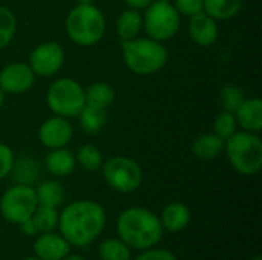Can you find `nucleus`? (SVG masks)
Returning <instances> with one entry per match:
<instances>
[{
	"mask_svg": "<svg viewBox=\"0 0 262 260\" xmlns=\"http://www.w3.org/2000/svg\"><path fill=\"white\" fill-rule=\"evenodd\" d=\"M106 211L95 201H75L58 215L60 234L71 247L84 248L91 245L106 227Z\"/></svg>",
	"mask_w": 262,
	"mask_h": 260,
	"instance_id": "nucleus-1",
	"label": "nucleus"
},
{
	"mask_svg": "<svg viewBox=\"0 0 262 260\" xmlns=\"http://www.w3.org/2000/svg\"><path fill=\"white\" fill-rule=\"evenodd\" d=\"M160 218L147 208L130 207L120 213L117 221L118 238L130 248L144 251L154 248L163 238Z\"/></svg>",
	"mask_w": 262,
	"mask_h": 260,
	"instance_id": "nucleus-2",
	"label": "nucleus"
},
{
	"mask_svg": "<svg viewBox=\"0 0 262 260\" xmlns=\"http://www.w3.org/2000/svg\"><path fill=\"white\" fill-rule=\"evenodd\" d=\"M66 34L78 46H94L104 37L106 18L92 3H78L66 17Z\"/></svg>",
	"mask_w": 262,
	"mask_h": 260,
	"instance_id": "nucleus-3",
	"label": "nucleus"
},
{
	"mask_svg": "<svg viewBox=\"0 0 262 260\" xmlns=\"http://www.w3.org/2000/svg\"><path fill=\"white\" fill-rule=\"evenodd\" d=\"M121 52L126 66L138 75H152L161 70L169 58L161 41L152 38H132L121 41Z\"/></svg>",
	"mask_w": 262,
	"mask_h": 260,
	"instance_id": "nucleus-4",
	"label": "nucleus"
},
{
	"mask_svg": "<svg viewBox=\"0 0 262 260\" xmlns=\"http://www.w3.org/2000/svg\"><path fill=\"white\" fill-rule=\"evenodd\" d=\"M232 167L244 175L252 176L262 169V141L258 133L236 132L224 144Z\"/></svg>",
	"mask_w": 262,
	"mask_h": 260,
	"instance_id": "nucleus-5",
	"label": "nucleus"
},
{
	"mask_svg": "<svg viewBox=\"0 0 262 260\" xmlns=\"http://www.w3.org/2000/svg\"><path fill=\"white\" fill-rule=\"evenodd\" d=\"M46 103L54 115L68 120L75 118L86 106L84 89L72 78H58L49 86L46 92Z\"/></svg>",
	"mask_w": 262,
	"mask_h": 260,
	"instance_id": "nucleus-6",
	"label": "nucleus"
},
{
	"mask_svg": "<svg viewBox=\"0 0 262 260\" xmlns=\"http://www.w3.org/2000/svg\"><path fill=\"white\" fill-rule=\"evenodd\" d=\"M181 15L172 5V2L154 0L143 15V28L149 38L157 41L170 40L180 29Z\"/></svg>",
	"mask_w": 262,
	"mask_h": 260,
	"instance_id": "nucleus-7",
	"label": "nucleus"
},
{
	"mask_svg": "<svg viewBox=\"0 0 262 260\" xmlns=\"http://www.w3.org/2000/svg\"><path fill=\"white\" fill-rule=\"evenodd\" d=\"M101 167L106 184L118 193H132L143 182V170L132 158L114 156Z\"/></svg>",
	"mask_w": 262,
	"mask_h": 260,
	"instance_id": "nucleus-8",
	"label": "nucleus"
},
{
	"mask_svg": "<svg viewBox=\"0 0 262 260\" xmlns=\"http://www.w3.org/2000/svg\"><path fill=\"white\" fill-rule=\"evenodd\" d=\"M37 207L38 201L34 187L31 185L15 184L8 188L0 199V215L5 221L15 225H20L23 221L29 219Z\"/></svg>",
	"mask_w": 262,
	"mask_h": 260,
	"instance_id": "nucleus-9",
	"label": "nucleus"
},
{
	"mask_svg": "<svg viewBox=\"0 0 262 260\" xmlns=\"http://www.w3.org/2000/svg\"><path fill=\"white\" fill-rule=\"evenodd\" d=\"M64 64V51L55 41H46L34 48L29 55V67L35 75L52 77Z\"/></svg>",
	"mask_w": 262,
	"mask_h": 260,
	"instance_id": "nucleus-10",
	"label": "nucleus"
},
{
	"mask_svg": "<svg viewBox=\"0 0 262 260\" xmlns=\"http://www.w3.org/2000/svg\"><path fill=\"white\" fill-rule=\"evenodd\" d=\"M74 136V129L68 118L54 115L43 121L38 129V139L48 149L66 147Z\"/></svg>",
	"mask_w": 262,
	"mask_h": 260,
	"instance_id": "nucleus-11",
	"label": "nucleus"
},
{
	"mask_svg": "<svg viewBox=\"0 0 262 260\" xmlns=\"http://www.w3.org/2000/svg\"><path fill=\"white\" fill-rule=\"evenodd\" d=\"M35 74L26 63H9L0 70V89L5 93H23L34 84Z\"/></svg>",
	"mask_w": 262,
	"mask_h": 260,
	"instance_id": "nucleus-12",
	"label": "nucleus"
},
{
	"mask_svg": "<svg viewBox=\"0 0 262 260\" xmlns=\"http://www.w3.org/2000/svg\"><path fill=\"white\" fill-rule=\"evenodd\" d=\"M71 245L61 234L54 231L40 233L34 241L35 257L41 260H61L69 254Z\"/></svg>",
	"mask_w": 262,
	"mask_h": 260,
	"instance_id": "nucleus-13",
	"label": "nucleus"
},
{
	"mask_svg": "<svg viewBox=\"0 0 262 260\" xmlns=\"http://www.w3.org/2000/svg\"><path fill=\"white\" fill-rule=\"evenodd\" d=\"M189 34L195 44L203 46V48L212 46L213 43H216L218 35H220L216 20H213L206 12H200V14L190 17Z\"/></svg>",
	"mask_w": 262,
	"mask_h": 260,
	"instance_id": "nucleus-14",
	"label": "nucleus"
},
{
	"mask_svg": "<svg viewBox=\"0 0 262 260\" xmlns=\"http://www.w3.org/2000/svg\"><path fill=\"white\" fill-rule=\"evenodd\" d=\"M192 213L184 202H170L167 204L160 216L163 230L169 233H180L187 228L190 224Z\"/></svg>",
	"mask_w": 262,
	"mask_h": 260,
	"instance_id": "nucleus-15",
	"label": "nucleus"
},
{
	"mask_svg": "<svg viewBox=\"0 0 262 260\" xmlns=\"http://www.w3.org/2000/svg\"><path fill=\"white\" fill-rule=\"evenodd\" d=\"M238 126L246 132L259 133L262 130V101L259 98L244 100L235 112Z\"/></svg>",
	"mask_w": 262,
	"mask_h": 260,
	"instance_id": "nucleus-16",
	"label": "nucleus"
},
{
	"mask_svg": "<svg viewBox=\"0 0 262 260\" xmlns=\"http://www.w3.org/2000/svg\"><path fill=\"white\" fill-rule=\"evenodd\" d=\"M45 167L52 176L63 178V176H69L75 170L77 161L72 152L66 150L64 147L51 149V152L45 158Z\"/></svg>",
	"mask_w": 262,
	"mask_h": 260,
	"instance_id": "nucleus-17",
	"label": "nucleus"
},
{
	"mask_svg": "<svg viewBox=\"0 0 262 260\" xmlns=\"http://www.w3.org/2000/svg\"><path fill=\"white\" fill-rule=\"evenodd\" d=\"M12 181L20 185H34L38 181L40 176V166L38 162L31 156H20L14 158L11 172H9Z\"/></svg>",
	"mask_w": 262,
	"mask_h": 260,
	"instance_id": "nucleus-18",
	"label": "nucleus"
},
{
	"mask_svg": "<svg viewBox=\"0 0 262 260\" xmlns=\"http://www.w3.org/2000/svg\"><path fill=\"white\" fill-rule=\"evenodd\" d=\"M224 144H226V141L221 139L218 135H215V133H203L193 141L192 150H193V153H195V156L198 159L212 161V159L218 158L223 153Z\"/></svg>",
	"mask_w": 262,
	"mask_h": 260,
	"instance_id": "nucleus-19",
	"label": "nucleus"
},
{
	"mask_svg": "<svg viewBox=\"0 0 262 260\" xmlns=\"http://www.w3.org/2000/svg\"><path fill=\"white\" fill-rule=\"evenodd\" d=\"M34 190H35L38 205H45V207L58 208V207L63 205L64 198H66L63 185L58 181H54V179L40 182Z\"/></svg>",
	"mask_w": 262,
	"mask_h": 260,
	"instance_id": "nucleus-20",
	"label": "nucleus"
},
{
	"mask_svg": "<svg viewBox=\"0 0 262 260\" xmlns=\"http://www.w3.org/2000/svg\"><path fill=\"white\" fill-rule=\"evenodd\" d=\"M141 28H143V15L137 9L127 8L117 18V34L121 38V41L138 37Z\"/></svg>",
	"mask_w": 262,
	"mask_h": 260,
	"instance_id": "nucleus-21",
	"label": "nucleus"
},
{
	"mask_svg": "<svg viewBox=\"0 0 262 260\" xmlns=\"http://www.w3.org/2000/svg\"><path fill=\"white\" fill-rule=\"evenodd\" d=\"M115 100V92L111 87V84L97 81L89 84L84 89V103L86 106L97 107V109H107Z\"/></svg>",
	"mask_w": 262,
	"mask_h": 260,
	"instance_id": "nucleus-22",
	"label": "nucleus"
},
{
	"mask_svg": "<svg viewBox=\"0 0 262 260\" xmlns=\"http://www.w3.org/2000/svg\"><path fill=\"white\" fill-rule=\"evenodd\" d=\"M243 0H204V12L213 20H230L239 14Z\"/></svg>",
	"mask_w": 262,
	"mask_h": 260,
	"instance_id": "nucleus-23",
	"label": "nucleus"
},
{
	"mask_svg": "<svg viewBox=\"0 0 262 260\" xmlns=\"http://www.w3.org/2000/svg\"><path fill=\"white\" fill-rule=\"evenodd\" d=\"M80 118V126L84 133L88 135H95L98 133L107 123V113L104 109H97L91 106H84L78 115Z\"/></svg>",
	"mask_w": 262,
	"mask_h": 260,
	"instance_id": "nucleus-24",
	"label": "nucleus"
},
{
	"mask_svg": "<svg viewBox=\"0 0 262 260\" xmlns=\"http://www.w3.org/2000/svg\"><path fill=\"white\" fill-rule=\"evenodd\" d=\"M100 260H130V248L118 238H109L98 245Z\"/></svg>",
	"mask_w": 262,
	"mask_h": 260,
	"instance_id": "nucleus-25",
	"label": "nucleus"
},
{
	"mask_svg": "<svg viewBox=\"0 0 262 260\" xmlns=\"http://www.w3.org/2000/svg\"><path fill=\"white\" fill-rule=\"evenodd\" d=\"M38 234L40 233H49L54 231V228L58 227V211L57 208L52 207H45V205H38L34 211V215L31 216Z\"/></svg>",
	"mask_w": 262,
	"mask_h": 260,
	"instance_id": "nucleus-26",
	"label": "nucleus"
},
{
	"mask_svg": "<svg viewBox=\"0 0 262 260\" xmlns=\"http://www.w3.org/2000/svg\"><path fill=\"white\" fill-rule=\"evenodd\" d=\"M75 161L81 169L88 172H97L103 166V155L94 144H84L78 149Z\"/></svg>",
	"mask_w": 262,
	"mask_h": 260,
	"instance_id": "nucleus-27",
	"label": "nucleus"
},
{
	"mask_svg": "<svg viewBox=\"0 0 262 260\" xmlns=\"http://www.w3.org/2000/svg\"><path fill=\"white\" fill-rule=\"evenodd\" d=\"M17 31V18L11 9L0 6V49L6 48Z\"/></svg>",
	"mask_w": 262,
	"mask_h": 260,
	"instance_id": "nucleus-28",
	"label": "nucleus"
},
{
	"mask_svg": "<svg viewBox=\"0 0 262 260\" xmlns=\"http://www.w3.org/2000/svg\"><path fill=\"white\" fill-rule=\"evenodd\" d=\"M238 132V121L235 113L232 112H223L216 116L213 123V133L218 135L221 139H229L233 133Z\"/></svg>",
	"mask_w": 262,
	"mask_h": 260,
	"instance_id": "nucleus-29",
	"label": "nucleus"
},
{
	"mask_svg": "<svg viewBox=\"0 0 262 260\" xmlns=\"http://www.w3.org/2000/svg\"><path fill=\"white\" fill-rule=\"evenodd\" d=\"M220 101L226 112L235 113L239 104L244 101V93L238 86H224L220 93Z\"/></svg>",
	"mask_w": 262,
	"mask_h": 260,
	"instance_id": "nucleus-30",
	"label": "nucleus"
},
{
	"mask_svg": "<svg viewBox=\"0 0 262 260\" xmlns=\"http://www.w3.org/2000/svg\"><path fill=\"white\" fill-rule=\"evenodd\" d=\"M172 5L183 17H193L204 12V0H172Z\"/></svg>",
	"mask_w": 262,
	"mask_h": 260,
	"instance_id": "nucleus-31",
	"label": "nucleus"
},
{
	"mask_svg": "<svg viewBox=\"0 0 262 260\" xmlns=\"http://www.w3.org/2000/svg\"><path fill=\"white\" fill-rule=\"evenodd\" d=\"M12 162H14V153H12L11 147L0 143V181L9 175Z\"/></svg>",
	"mask_w": 262,
	"mask_h": 260,
	"instance_id": "nucleus-32",
	"label": "nucleus"
},
{
	"mask_svg": "<svg viewBox=\"0 0 262 260\" xmlns=\"http://www.w3.org/2000/svg\"><path fill=\"white\" fill-rule=\"evenodd\" d=\"M134 260H177L175 254L170 253L169 250H155L149 248L141 251Z\"/></svg>",
	"mask_w": 262,
	"mask_h": 260,
	"instance_id": "nucleus-33",
	"label": "nucleus"
},
{
	"mask_svg": "<svg viewBox=\"0 0 262 260\" xmlns=\"http://www.w3.org/2000/svg\"><path fill=\"white\" fill-rule=\"evenodd\" d=\"M20 230H21V233H23L25 236H28V238H34V236L38 234V231H37V228H35V225H34V222H32L31 218L26 219V221H23V222L20 224Z\"/></svg>",
	"mask_w": 262,
	"mask_h": 260,
	"instance_id": "nucleus-34",
	"label": "nucleus"
},
{
	"mask_svg": "<svg viewBox=\"0 0 262 260\" xmlns=\"http://www.w3.org/2000/svg\"><path fill=\"white\" fill-rule=\"evenodd\" d=\"M154 0H124V3L127 5V8L130 9H137V11H141V9H146Z\"/></svg>",
	"mask_w": 262,
	"mask_h": 260,
	"instance_id": "nucleus-35",
	"label": "nucleus"
},
{
	"mask_svg": "<svg viewBox=\"0 0 262 260\" xmlns=\"http://www.w3.org/2000/svg\"><path fill=\"white\" fill-rule=\"evenodd\" d=\"M61 260H84V257H81V256H78V254H68L64 259Z\"/></svg>",
	"mask_w": 262,
	"mask_h": 260,
	"instance_id": "nucleus-36",
	"label": "nucleus"
},
{
	"mask_svg": "<svg viewBox=\"0 0 262 260\" xmlns=\"http://www.w3.org/2000/svg\"><path fill=\"white\" fill-rule=\"evenodd\" d=\"M3 103H5V92L0 89V107L3 106Z\"/></svg>",
	"mask_w": 262,
	"mask_h": 260,
	"instance_id": "nucleus-37",
	"label": "nucleus"
},
{
	"mask_svg": "<svg viewBox=\"0 0 262 260\" xmlns=\"http://www.w3.org/2000/svg\"><path fill=\"white\" fill-rule=\"evenodd\" d=\"M78 3H92V0H78Z\"/></svg>",
	"mask_w": 262,
	"mask_h": 260,
	"instance_id": "nucleus-38",
	"label": "nucleus"
},
{
	"mask_svg": "<svg viewBox=\"0 0 262 260\" xmlns=\"http://www.w3.org/2000/svg\"><path fill=\"white\" fill-rule=\"evenodd\" d=\"M23 260H41V259H38V257H26V259H23Z\"/></svg>",
	"mask_w": 262,
	"mask_h": 260,
	"instance_id": "nucleus-39",
	"label": "nucleus"
},
{
	"mask_svg": "<svg viewBox=\"0 0 262 260\" xmlns=\"http://www.w3.org/2000/svg\"><path fill=\"white\" fill-rule=\"evenodd\" d=\"M252 260H262V257H261V256H256V257H253Z\"/></svg>",
	"mask_w": 262,
	"mask_h": 260,
	"instance_id": "nucleus-40",
	"label": "nucleus"
},
{
	"mask_svg": "<svg viewBox=\"0 0 262 260\" xmlns=\"http://www.w3.org/2000/svg\"><path fill=\"white\" fill-rule=\"evenodd\" d=\"M160 2H172V0H160Z\"/></svg>",
	"mask_w": 262,
	"mask_h": 260,
	"instance_id": "nucleus-41",
	"label": "nucleus"
}]
</instances>
